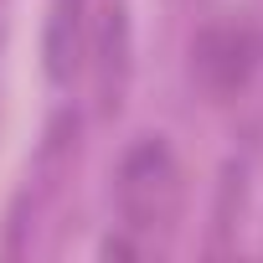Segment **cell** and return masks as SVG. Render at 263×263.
<instances>
[{
    "label": "cell",
    "mask_w": 263,
    "mask_h": 263,
    "mask_svg": "<svg viewBox=\"0 0 263 263\" xmlns=\"http://www.w3.org/2000/svg\"><path fill=\"white\" fill-rule=\"evenodd\" d=\"M114 196H119V222H124L129 237L171 232V222L181 212V165H176V150L160 135L135 140L124 150V160H119Z\"/></svg>",
    "instance_id": "6da1fadb"
},
{
    "label": "cell",
    "mask_w": 263,
    "mask_h": 263,
    "mask_svg": "<svg viewBox=\"0 0 263 263\" xmlns=\"http://www.w3.org/2000/svg\"><path fill=\"white\" fill-rule=\"evenodd\" d=\"M191 72L201 78V88L212 98H232L253 78V36L242 26H212V31H201V42L191 52Z\"/></svg>",
    "instance_id": "7a4b0ae2"
},
{
    "label": "cell",
    "mask_w": 263,
    "mask_h": 263,
    "mask_svg": "<svg viewBox=\"0 0 263 263\" xmlns=\"http://www.w3.org/2000/svg\"><path fill=\"white\" fill-rule=\"evenodd\" d=\"M88 31H93V0H52V6H47L42 52H47V72H52L57 83H67V78L83 67Z\"/></svg>",
    "instance_id": "3957f363"
},
{
    "label": "cell",
    "mask_w": 263,
    "mask_h": 263,
    "mask_svg": "<svg viewBox=\"0 0 263 263\" xmlns=\"http://www.w3.org/2000/svg\"><path fill=\"white\" fill-rule=\"evenodd\" d=\"M88 47L98 57L93 62L98 98H103V108H119V93H124V78H129V16H124V0H108L103 16H93Z\"/></svg>",
    "instance_id": "277c9868"
}]
</instances>
